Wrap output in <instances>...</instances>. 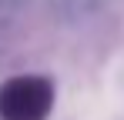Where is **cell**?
I'll use <instances>...</instances> for the list:
<instances>
[{
  "label": "cell",
  "instance_id": "6da1fadb",
  "mask_svg": "<svg viewBox=\"0 0 124 120\" xmlns=\"http://www.w3.org/2000/svg\"><path fill=\"white\" fill-rule=\"evenodd\" d=\"M0 107H3L7 120H40L50 107V87L37 77H20L7 83Z\"/></svg>",
  "mask_w": 124,
  "mask_h": 120
}]
</instances>
